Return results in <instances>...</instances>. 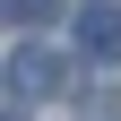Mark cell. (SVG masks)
Here are the masks:
<instances>
[{
    "instance_id": "6da1fadb",
    "label": "cell",
    "mask_w": 121,
    "mask_h": 121,
    "mask_svg": "<svg viewBox=\"0 0 121 121\" xmlns=\"http://www.w3.org/2000/svg\"><path fill=\"white\" fill-rule=\"evenodd\" d=\"M9 78H17V95H52V86H60V60L43 52V43H26V52L9 60Z\"/></svg>"
},
{
    "instance_id": "7a4b0ae2",
    "label": "cell",
    "mask_w": 121,
    "mask_h": 121,
    "mask_svg": "<svg viewBox=\"0 0 121 121\" xmlns=\"http://www.w3.org/2000/svg\"><path fill=\"white\" fill-rule=\"evenodd\" d=\"M78 43H86L95 60H112V52H121V9H86V17H78Z\"/></svg>"
}]
</instances>
